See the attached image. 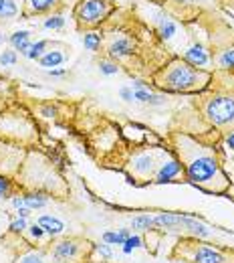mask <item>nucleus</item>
<instances>
[{
    "instance_id": "obj_1",
    "label": "nucleus",
    "mask_w": 234,
    "mask_h": 263,
    "mask_svg": "<svg viewBox=\"0 0 234 263\" xmlns=\"http://www.w3.org/2000/svg\"><path fill=\"white\" fill-rule=\"evenodd\" d=\"M180 152L186 162V176L194 186L208 192H222L228 186L226 174L212 150L202 148L190 138H180Z\"/></svg>"
},
{
    "instance_id": "obj_2",
    "label": "nucleus",
    "mask_w": 234,
    "mask_h": 263,
    "mask_svg": "<svg viewBox=\"0 0 234 263\" xmlns=\"http://www.w3.org/2000/svg\"><path fill=\"white\" fill-rule=\"evenodd\" d=\"M212 79L210 71L198 69L190 63H186L184 59H174L170 61L166 67H162L154 81L160 89L164 91H172V93H192V91H200L204 89Z\"/></svg>"
},
{
    "instance_id": "obj_3",
    "label": "nucleus",
    "mask_w": 234,
    "mask_h": 263,
    "mask_svg": "<svg viewBox=\"0 0 234 263\" xmlns=\"http://www.w3.org/2000/svg\"><path fill=\"white\" fill-rule=\"evenodd\" d=\"M115 10L111 0H79L75 4L73 16L79 28H95Z\"/></svg>"
},
{
    "instance_id": "obj_4",
    "label": "nucleus",
    "mask_w": 234,
    "mask_h": 263,
    "mask_svg": "<svg viewBox=\"0 0 234 263\" xmlns=\"http://www.w3.org/2000/svg\"><path fill=\"white\" fill-rule=\"evenodd\" d=\"M206 118L214 128L234 130V93H218L206 101Z\"/></svg>"
},
{
    "instance_id": "obj_5",
    "label": "nucleus",
    "mask_w": 234,
    "mask_h": 263,
    "mask_svg": "<svg viewBox=\"0 0 234 263\" xmlns=\"http://www.w3.org/2000/svg\"><path fill=\"white\" fill-rule=\"evenodd\" d=\"M79 243L75 239H63L58 241L53 249V257L61 263H69V261H75L79 257Z\"/></svg>"
},
{
    "instance_id": "obj_6",
    "label": "nucleus",
    "mask_w": 234,
    "mask_h": 263,
    "mask_svg": "<svg viewBox=\"0 0 234 263\" xmlns=\"http://www.w3.org/2000/svg\"><path fill=\"white\" fill-rule=\"evenodd\" d=\"M184 61L190 63V65H194V67H206V65H210V55H208V51L204 49L198 41H194L184 51Z\"/></svg>"
},
{
    "instance_id": "obj_7",
    "label": "nucleus",
    "mask_w": 234,
    "mask_h": 263,
    "mask_svg": "<svg viewBox=\"0 0 234 263\" xmlns=\"http://www.w3.org/2000/svg\"><path fill=\"white\" fill-rule=\"evenodd\" d=\"M107 53L111 59H125L133 53V41L129 37H113L111 43L107 45Z\"/></svg>"
},
{
    "instance_id": "obj_8",
    "label": "nucleus",
    "mask_w": 234,
    "mask_h": 263,
    "mask_svg": "<svg viewBox=\"0 0 234 263\" xmlns=\"http://www.w3.org/2000/svg\"><path fill=\"white\" fill-rule=\"evenodd\" d=\"M182 174V164L178 160H168L164 164H160L158 172H156V178L154 182L158 184H164V182H172L174 178H178Z\"/></svg>"
},
{
    "instance_id": "obj_9",
    "label": "nucleus",
    "mask_w": 234,
    "mask_h": 263,
    "mask_svg": "<svg viewBox=\"0 0 234 263\" xmlns=\"http://www.w3.org/2000/svg\"><path fill=\"white\" fill-rule=\"evenodd\" d=\"M58 6V0H26L24 16H35V14H45Z\"/></svg>"
},
{
    "instance_id": "obj_10",
    "label": "nucleus",
    "mask_w": 234,
    "mask_h": 263,
    "mask_svg": "<svg viewBox=\"0 0 234 263\" xmlns=\"http://www.w3.org/2000/svg\"><path fill=\"white\" fill-rule=\"evenodd\" d=\"M67 61V55L61 51V49H51V51H45V55L39 59V65L41 67H47V69H55V67H58V65H63Z\"/></svg>"
},
{
    "instance_id": "obj_11",
    "label": "nucleus",
    "mask_w": 234,
    "mask_h": 263,
    "mask_svg": "<svg viewBox=\"0 0 234 263\" xmlns=\"http://www.w3.org/2000/svg\"><path fill=\"white\" fill-rule=\"evenodd\" d=\"M133 170L137 174H141V176H148V174H152L156 170V160L152 154H139L133 158Z\"/></svg>"
},
{
    "instance_id": "obj_12",
    "label": "nucleus",
    "mask_w": 234,
    "mask_h": 263,
    "mask_svg": "<svg viewBox=\"0 0 234 263\" xmlns=\"http://www.w3.org/2000/svg\"><path fill=\"white\" fill-rule=\"evenodd\" d=\"M158 35L164 41H172L176 35H178V24L168 16H158Z\"/></svg>"
},
{
    "instance_id": "obj_13",
    "label": "nucleus",
    "mask_w": 234,
    "mask_h": 263,
    "mask_svg": "<svg viewBox=\"0 0 234 263\" xmlns=\"http://www.w3.org/2000/svg\"><path fill=\"white\" fill-rule=\"evenodd\" d=\"M194 259H196V263H224L226 261V257L212 247H200L196 251Z\"/></svg>"
},
{
    "instance_id": "obj_14",
    "label": "nucleus",
    "mask_w": 234,
    "mask_h": 263,
    "mask_svg": "<svg viewBox=\"0 0 234 263\" xmlns=\"http://www.w3.org/2000/svg\"><path fill=\"white\" fill-rule=\"evenodd\" d=\"M39 225L45 229V233H49V235H61L65 231V223L57 217H51V215H43L39 219Z\"/></svg>"
},
{
    "instance_id": "obj_15",
    "label": "nucleus",
    "mask_w": 234,
    "mask_h": 263,
    "mask_svg": "<svg viewBox=\"0 0 234 263\" xmlns=\"http://www.w3.org/2000/svg\"><path fill=\"white\" fill-rule=\"evenodd\" d=\"M10 45L24 55L28 51V47H31V31H16V33H12L10 35Z\"/></svg>"
},
{
    "instance_id": "obj_16",
    "label": "nucleus",
    "mask_w": 234,
    "mask_h": 263,
    "mask_svg": "<svg viewBox=\"0 0 234 263\" xmlns=\"http://www.w3.org/2000/svg\"><path fill=\"white\" fill-rule=\"evenodd\" d=\"M127 237H129V231L127 229H121L119 233H111V231L103 233V241L111 243V245H123L127 241Z\"/></svg>"
},
{
    "instance_id": "obj_17",
    "label": "nucleus",
    "mask_w": 234,
    "mask_h": 263,
    "mask_svg": "<svg viewBox=\"0 0 234 263\" xmlns=\"http://www.w3.org/2000/svg\"><path fill=\"white\" fill-rule=\"evenodd\" d=\"M45 49H47V41L31 43V47H28V51L24 53V57H26V59H31V61H39L41 57L45 55Z\"/></svg>"
},
{
    "instance_id": "obj_18",
    "label": "nucleus",
    "mask_w": 234,
    "mask_h": 263,
    "mask_svg": "<svg viewBox=\"0 0 234 263\" xmlns=\"http://www.w3.org/2000/svg\"><path fill=\"white\" fill-rule=\"evenodd\" d=\"M131 227L135 231H150L152 227H156L154 225V217H150V215H137V217H133Z\"/></svg>"
},
{
    "instance_id": "obj_19",
    "label": "nucleus",
    "mask_w": 234,
    "mask_h": 263,
    "mask_svg": "<svg viewBox=\"0 0 234 263\" xmlns=\"http://www.w3.org/2000/svg\"><path fill=\"white\" fill-rule=\"evenodd\" d=\"M22 200L28 209H43L47 204V198L43 194H26V196H22Z\"/></svg>"
},
{
    "instance_id": "obj_20",
    "label": "nucleus",
    "mask_w": 234,
    "mask_h": 263,
    "mask_svg": "<svg viewBox=\"0 0 234 263\" xmlns=\"http://www.w3.org/2000/svg\"><path fill=\"white\" fill-rule=\"evenodd\" d=\"M83 45H85L87 51H97L99 45H101V37H99L97 33H85V37H83Z\"/></svg>"
},
{
    "instance_id": "obj_21",
    "label": "nucleus",
    "mask_w": 234,
    "mask_h": 263,
    "mask_svg": "<svg viewBox=\"0 0 234 263\" xmlns=\"http://www.w3.org/2000/svg\"><path fill=\"white\" fill-rule=\"evenodd\" d=\"M137 247H143V239H141L139 235H129L127 241L123 243V253L129 255V253H131L133 249H137Z\"/></svg>"
},
{
    "instance_id": "obj_22",
    "label": "nucleus",
    "mask_w": 234,
    "mask_h": 263,
    "mask_svg": "<svg viewBox=\"0 0 234 263\" xmlns=\"http://www.w3.org/2000/svg\"><path fill=\"white\" fill-rule=\"evenodd\" d=\"M65 18L61 14H51L49 18H45V28H63Z\"/></svg>"
},
{
    "instance_id": "obj_23",
    "label": "nucleus",
    "mask_w": 234,
    "mask_h": 263,
    "mask_svg": "<svg viewBox=\"0 0 234 263\" xmlns=\"http://www.w3.org/2000/svg\"><path fill=\"white\" fill-rule=\"evenodd\" d=\"M14 63H16V53L14 51H2V53H0V65H2V67L14 65Z\"/></svg>"
},
{
    "instance_id": "obj_24",
    "label": "nucleus",
    "mask_w": 234,
    "mask_h": 263,
    "mask_svg": "<svg viewBox=\"0 0 234 263\" xmlns=\"http://www.w3.org/2000/svg\"><path fill=\"white\" fill-rule=\"evenodd\" d=\"M99 69H101L103 75H115L117 71H119V67H117L115 63H111V61H101L99 63Z\"/></svg>"
},
{
    "instance_id": "obj_25",
    "label": "nucleus",
    "mask_w": 234,
    "mask_h": 263,
    "mask_svg": "<svg viewBox=\"0 0 234 263\" xmlns=\"http://www.w3.org/2000/svg\"><path fill=\"white\" fill-rule=\"evenodd\" d=\"M18 263H45V261H43V257L39 253H26L24 257H20Z\"/></svg>"
},
{
    "instance_id": "obj_26",
    "label": "nucleus",
    "mask_w": 234,
    "mask_h": 263,
    "mask_svg": "<svg viewBox=\"0 0 234 263\" xmlns=\"http://www.w3.org/2000/svg\"><path fill=\"white\" fill-rule=\"evenodd\" d=\"M10 229H12L14 233H22V231L26 229V219H22V217H18L16 221H12V223H10Z\"/></svg>"
},
{
    "instance_id": "obj_27",
    "label": "nucleus",
    "mask_w": 234,
    "mask_h": 263,
    "mask_svg": "<svg viewBox=\"0 0 234 263\" xmlns=\"http://www.w3.org/2000/svg\"><path fill=\"white\" fill-rule=\"evenodd\" d=\"M28 233H31V235H33L35 239H41V237L45 235V229H43L39 223H35V225H31V227H28Z\"/></svg>"
},
{
    "instance_id": "obj_28",
    "label": "nucleus",
    "mask_w": 234,
    "mask_h": 263,
    "mask_svg": "<svg viewBox=\"0 0 234 263\" xmlns=\"http://www.w3.org/2000/svg\"><path fill=\"white\" fill-rule=\"evenodd\" d=\"M10 194V182L4 178V176H0V196H8Z\"/></svg>"
},
{
    "instance_id": "obj_29",
    "label": "nucleus",
    "mask_w": 234,
    "mask_h": 263,
    "mask_svg": "<svg viewBox=\"0 0 234 263\" xmlns=\"http://www.w3.org/2000/svg\"><path fill=\"white\" fill-rule=\"evenodd\" d=\"M97 253L101 257H105V259H111V249L107 245H97Z\"/></svg>"
},
{
    "instance_id": "obj_30",
    "label": "nucleus",
    "mask_w": 234,
    "mask_h": 263,
    "mask_svg": "<svg viewBox=\"0 0 234 263\" xmlns=\"http://www.w3.org/2000/svg\"><path fill=\"white\" fill-rule=\"evenodd\" d=\"M119 93H121V97H123L125 101H131V99H133V91H131V89H127V87H123V89H121Z\"/></svg>"
},
{
    "instance_id": "obj_31",
    "label": "nucleus",
    "mask_w": 234,
    "mask_h": 263,
    "mask_svg": "<svg viewBox=\"0 0 234 263\" xmlns=\"http://www.w3.org/2000/svg\"><path fill=\"white\" fill-rule=\"evenodd\" d=\"M226 146H228L230 150H234V130H232V132L226 136Z\"/></svg>"
},
{
    "instance_id": "obj_32",
    "label": "nucleus",
    "mask_w": 234,
    "mask_h": 263,
    "mask_svg": "<svg viewBox=\"0 0 234 263\" xmlns=\"http://www.w3.org/2000/svg\"><path fill=\"white\" fill-rule=\"evenodd\" d=\"M174 2H178V4H186V6H190V4H198V2H204V0H174Z\"/></svg>"
},
{
    "instance_id": "obj_33",
    "label": "nucleus",
    "mask_w": 234,
    "mask_h": 263,
    "mask_svg": "<svg viewBox=\"0 0 234 263\" xmlns=\"http://www.w3.org/2000/svg\"><path fill=\"white\" fill-rule=\"evenodd\" d=\"M41 111H43V115H47V118H53V115L57 113V109H55V107H43Z\"/></svg>"
},
{
    "instance_id": "obj_34",
    "label": "nucleus",
    "mask_w": 234,
    "mask_h": 263,
    "mask_svg": "<svg viewBox=\"0 0 234 263\" xmlns=\"http://www.w3.org/2000/svg\"><path fill=\"white\" fill-rule=\"evenodd\" d=\"M28 215H31V209H28V207H18V217L26 219Z\"/></svg>"
},
{
    "instance_id": "obj_35",
    "label": "nucleus",
    "mask_w": 234,
    "mask_h": 263,
    "mask_svg": "<svg viewBox=\"0 0 234 263\" xmlns=\"http://www.w3.org/2000/svg\"><path fill=\"white\" fill-rule=\"evenodd\" d=\"M49 75H51V77H61V75H65V71H63V69H51Z\"/></svg>"
}]
</instances>
